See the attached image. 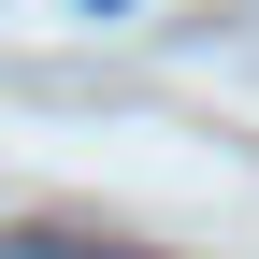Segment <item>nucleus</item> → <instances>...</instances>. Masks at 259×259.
Here are the masks:
<instances>
[{"instance_id":"f257e3e1","label":"nucleus","mask_w":259,"mask_h":259,"mask_svg":"<svg viewBox=\"0 0 259 259\" xmlns=\"http://www.w3.org/2000/svg\"><path fill=\"white\" fill-rule=\"evenodd\" d=\"M0 259H158V245H101V231H0Z\"/></svg>"},{"instance_id":"f03ea898","label":"nucleus","mask_w":259,"mask_h":259,"mask_svg":"<svg viewBox=\"0 0 259 259\" xmlns=\"http://www.w3.org/2000/svg\"><path fill=\"white\" fill-rule=\"evenodd\" d=\"M87 15H101V0H87Z\"/></svg>"}]
</instances>
